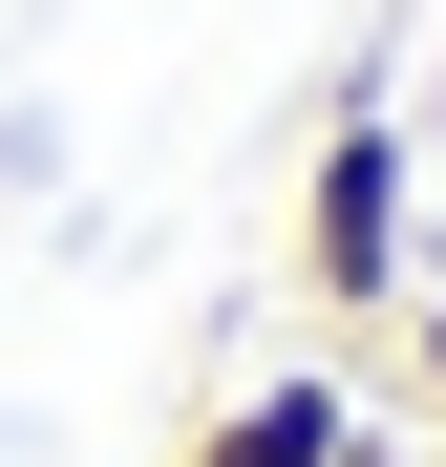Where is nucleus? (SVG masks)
<instances>
[{"mask_svg": "<svg viewBox=\"0 0 446 467\" xmlns=\"http://www.w3.org/2000/svg\"><path fill=\"white\" fill-rule=\"evenodd\" d=\"M404 276H425V171H404L383 86H340L319 171H297V297H319V319H404Z\"/></svg>", "mask_w": 446, "mask_h": 467, "instance_id": "f257e3e1", "label": "nucleus"}, {"mask_svg": "<svg viewBox=\"0 0 446 467\" xmlns=\"http://www.w3.org/2000/svg\"><path fill=\"white\" fill-rule=\"evenodd\" d=\"M361 446V382L340 361H276V382H234V404L192 425V467H340Z\"/></svg>", "mask_w": 446, "mask_h": 467, "instance_id": "f03ea898", "label": "nucleus"}, {"mask_svg": "<svg viewBox=\"0 0 446 467\" xmlns=\"http://www.w3.org/2000/svg\"><path fill=\"white\" fill-rule=\"evenodd\" d=\"M404 361H425V404H446V297H425V319H404Z\"/></svg>", "mask_w": 446, "mask_h": 467, "instance_id": "7ed1b4c3", "label": "nucleus"}, {"mask_svg": "<svg viewBox=\"0 0 446 467\" xmlns=\"http://www.w3.org/2000/svg\"><path fill=\"white\" fill-rule=\"evenodd\" d=\"M340 467H383V446H340Z\"/></svg>", "mask_w": 446, "mask_h": 467, "instance_id": "20e7f679", "label": "nucleus"}]
</instances>
